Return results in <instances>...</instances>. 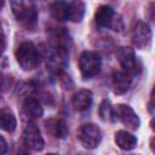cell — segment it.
Here are the masks:
<instances>
[{"mask_svg":"<svg viewBox=\"0 0 155 155\" xmlns=\"http://www.w3.org/2000/svg\"><path fill=\"white\" fill-rule=\"evenodd\" d=\"M16 59L23 70H33L39 63L36 47L29 41L22 42L16 50Z\"/></svg>","mask_w":155,"mask_h":155,"instance_id":"6da1fadb","label":"cell"},{"mask_svg":"<svg viewBox=\"0 0 155 155\" xmlns=\"http://www.w3.org/2000/svg\"><path fill=\"white\" fill-rule=\"evenodd\" d=\"M79 68L84 79H91L96 76L102 68V59L97 52L85 51L79 58Z\"/></svg>","mask_w":155,"mask_h":155,"instance_id":"7a4b0ae2","label":"cell"},{"mask_svg":"<svg viewBox=\"0 0 155 155\" xmlns=\"http://www.w3.org/2000/svg\"><path fill=\"white\" fill-rule=\"evenodd\" d=\"M78 138L84 148L94 149L102 140V131L94 124H85L79 128Z\"/></svg>","mask_w":155,"mask_h":155,"instance_id":"3957f363","label":"cell"},{"mask_svg":"<svg viewBox=\"0 0 155 155\" xmlns=\"http://www.w3.org/2000/svg\"><path fill=\"white\" fill-rule=\"evenodd\" d=\"M151 38H153V33L148 23L137 21L133 24L131 30V39H132V44L137 48L140 50L148 48L151 44Z\"/></svg>","mask_w":155,"mask_h":155,"instance_id":"277c9868","label":"cell"},{"mask_svg":"<svg viewBox=\"0 0 155 155\" xmlns=\"http://www.w3.org/2000/svg\"><path fill=\"white\" fill-rule=\"evenodd\" d=\"M116 57H117V61H119L120 65L122 67L124 71L128 73L130 75L138 74L140 71V63L137 59V56H136L133 48L127 47V46L120 47L116 52Z\"/></svg>","mask_w":155,"mask_h":155,"instance_id":"5b68a950","label":"cell"},{"mask_svg":"<svg viewBox=\"0 0 155 155\" xmlns=\"http://www.w3.org/2000/svg\"><path fill=\"white\" fill-rule=\"evenodd\" d=\"M13 13L16 18L28 29H31L36 24V10L33 6H27L23 1L18 0L12 4Z\"/></svg>","mask_w":155,"mask_h":155,"instance_id":"8992f818","label":"cell"},{"mask_svg":"<svg viewBox=\"0 0 155 155\" xmlns=\"http://www.w3.org/2000/svg\"><path fill=\"white\" fill-rule=\"evenodd\" d=\"M114 116L116 120H120L128 130L136 131L139 127V119L137 114L127 104H117L114 108Z\"/></svg>","mask_w":155,"mask_h":155,"instance_id":"52a82bcc","label":"cell"},{"mask_svg":"<svg viewBox=\"0 0 155 155\" xmlns=\"http://www.w3.org/2000/svg\"><path fill=\"white\" fill-rule=\"evenodd\" d=\"M23 143L34 151H40L44 149V138L41 136L39 127L34 122H29L25 126L23 131Z\"/></svg>","mask_w":155,"mask_h":155,"instance_id":"ba28073f","label":"cell"},{"mask_svg":"<svg viewBox=\"0 0 155 155\" xmlns=\"http://www.w3.org/2000/svg\"><path fill=\"white\" fill-rule=\"evenodd\" d=\"M94 22L102 28H114L115 30V13L110 6L102 5L94 13Z\"/></svg>","mask_w":155,"mask_h":155,"instance_id":"9c48e42d","label":"cell"},{"mask_svg":"<svg viewBox=\"0 0 155 155\" xmlns=\"http://www.w3.org/2000/svg\"><path fill=\"white\" fill-rule=\"evenodd\" d=\"M113 87L116 94H122L128 91L132 84V78L126 71H114L113 73Z\"/></svg>","mask_w":155,"mask_h":155,"instance_id":"30bf717a","label":"cell"},{"mask_svg":"<svg viewBox=\"0 0 155 155\" xmlns=\"http://www.w3.org/2000/svg\"><path fill=\"white\" fill-rule=\"evenodd\" d=\"M22 109H23V114H24L29 120L39 119V117H41L42 114H44V110H42L41 104L39 103L38 99H35V98H33V97H28V98L23 102Z\"/></svg>","mask_w":155,"mask_h":155,"instance_id":"8fae6325","label":"cell"},{"mask_svg":"<svg viewBox=\"0 0 155 155\" xmlns=\"http://www.w3.org/2000/svg\"><path fill=\"white\" fill-rule=\"evenodd\" d=\"M73 107L78 111H86L92 104V93L88 90H80L76 92L71 99Z\"/></svg>","mask_w":155,"mask_h":155,"instance_id":"7c38bea8","label":"cell"},{"mask_svg":"<svg viewBox=\"0 0 155 155\" xmlns=\"http://www.w3.org/2000/svg\"><path fill=\"white\" fill-rule=\"evenodd\" d=\"M85 15V4L81 0H74L67 4V21L79 23Z\"/></svg>","mask_w":155,"mask_h":155,"instance_id":"4fadbf2b","label":"cell"},{"mask_svg":"<svg viewBox=\"0 0 155 155\" xmlns=\"http://www.w3.org/2000/svg\"><path fill=\"white\" fill-rule=\"evenodd\" d=\"M115 143L122 150H132L137 145V138L127 131H117L115 133Z\"/></svg>","mask_w":155,"mask_h":155,"instance_id":"5bb4252c","label":"cell"},{"mask_svg":"<svg viewBox=\"0 0 155 155\" xmlns=\"http://www.w3.org/2000/svg\"><path fill=\"white\" fill-rule=\"evenodd\" d=\"M17 126L16 117L10 109H0V128L6 132H13Z\"/></svg>","mask_w":155,"mask_h":155,"instance_id":"9a60e30c","label":"cell"},{"mask_svg":"<svg viewBox=\"0 0 155 155\" xmlns=\"http://www.w3.org/2000/svg\"><path fill=\"white\" fill-rule=\"evenodd\" d=\"M51 15L57 21H67V2L56 1L51 5Z\"/></svg>","mask_w":155,"mask_h":155,"instance_id":"2e32d148","label":"cell"},{"mask_svg":"<svg viewBox=\"0 0 155 155\" xmlns=\"http://www.w3.org/2000/svg\"><path fill=\"white\" fill-rule=\"evenodd\" d=\"M99 115L103 121H114V108L110 105V102L108 99H104L99 107Z\"/></svg>","mask_w":155,"mask_h":155,"instance_id":"e0dca14e","label":"cell"},{"mask_svg":"<svg viewBox=\"0 0 155 155\" xmlns=\"http://www.w3.org/2000/svg\"><path fill=\"white\" fill-rule=\"evenodd\" d=\"M53 134L57 138H65L68 134V127L63 120H56L53 124Z\"/></svg>","mask_w":155,"mask_h":155,"instance_id":"ac0fdd59","label":"cell"},{"mask_svg":"<svg viewBox=\"0 0 155 155\" xmlns=\"http://www.w3.org/2000/svg\"><path fill=\"white\" fill-rule=\"evenodd\" d=\"M7 151V143L2 136H0V154H5Z\"/></svg>","mask_w":155,"mask_h":155,"instance_id":"d6986e66","label":"cell"},{"mask_svg":"<svg viewBox=\"0 0 155 155\" xmlns=\"http://www.w3.org/2000/svg\"><path fill=\"white\" fill-rule=\"evenodd\" d=\"M4 45H5V36H4V33H2V29H1V27H0V51L2 50V47H4Z\"/></svg>","mask_w":155,"mask_h":155,"instance_id":"ffe728a7","label":"cell"},{"mask_svg":"<svg viewBox=\"0 0 155 155\" xmlns=\"http://www.w3.org/2000/svg\"><path fill=\"white\" fill-rule=\"evenodd\" d=\"M4 2H5V0H0V8L4 6Z\"/></svg>","mask_w":155,"mask_h":155,"instance_id":"44dd1931","label":"cell"}]
</instances>
